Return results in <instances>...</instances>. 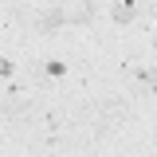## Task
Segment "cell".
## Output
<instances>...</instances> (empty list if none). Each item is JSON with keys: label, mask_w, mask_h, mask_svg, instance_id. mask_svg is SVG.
Here are the masks:
<instances>
[{"label": "cell", "mask_w": 157, "mask_h": 157, "mask_svg": "<svg viewBox=\"0 0 157 157\" xmlns=\"http://www.w3.org/2000/svg\"><path fill=\"white\" fill-rule=\"evenodd\" d=\"M134 12H137V4H114V8H110V16L122 20V24H126V20H134Z\"/></svg>", "instance_id": "obj_1"}, {"label": "cell", "mask_w": 157, "mask_h": 157, "mask_svg": "<svg viewBox=\"0 0 157 157\" xmlns=\"http://www.w3.org/2000/svg\"><path fill=\"white\" fill-rule=\"evenodd\" d=\"M59 24H63V12H55V8H51V12H43V20H39V28H43V32H51V28H59Z\"/></svg>", "instance_id": "obj_2"}, {"label": "cell", "mask_w": 157, "mask_h": 157, "mask_svg": "<svg viewBox=\"0 0 157 157\" xmlns=\"http://www.w3.org/2000/svg\"><path fill=\"white\" fill-rule=\"evenodd\" d=\"M137 78H141V82H149V86H157V71H149V67H141Z\"/></svg>", "instance_id": "obj_3"}]
</instances>
